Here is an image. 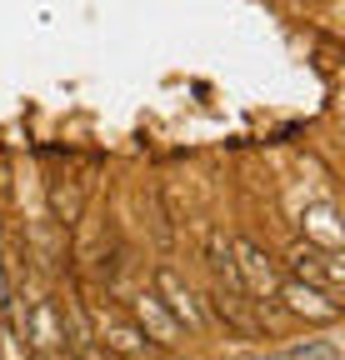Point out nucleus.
Wrapping results in <instances>:
<instances>
[{
	"mask_svg": "<svg viewBox=\"0 0 345 360\" xmlns=\"http://www.w3.org/2000/svg\"><path fill=\"white\" fill-rule=\"evenodd\" d=\"M290 265H295V281H306V285H315V290H325V295L345 285L340 255H335V250H320V245H311V240H300V245L290 250Z\"/></svg>",
	"mask_w": 345,
	"mask_h": 360,
	"instance_id": "obj_1",
	"label": "nucleus"
},
{
	"mask_svg": "<svg viewBox=\"0 0 345 360\" xmlns=\"http://www.w3.org/2000/svg\"><path fill=\"white\" fill-rule=\"evenodd\" d=\"M230 255H235V270H240V285H245V295H275L280 290V270H275V260L255 245V240H230Z\"/></svg>",
	"mask_w": 345,
	"mask_h": 360,
	"instance_id": "obj_2",
	"label": "nucleus"
},
{
	"mask_svg": "<svg viewBox=\"0 0 345 360\" xmlns=\"http://www.w3.org/2000/svg\"><path fill=\"white\" fill-rule=\"evenodd\" d=\"M155 295H160V305L181 321V330H185V326H190V330H205V310H200V300L190 295V285H185L170 265H155Z\"/></svg>",
	"mask_w": 345,
	"mask_h": 360,
	"instance_id": "obj_3",
	"label": "nucleus"
},
{
	"mask_svg": "<svg viewBox=\"0 0 345 360\" xmlns=\"http://www.w3.org/2000/svg\"><path fill=\"white\" fill-rule=\"evenodd\" d=\"M275 300H285L295 315H306V321H335L340 315V305L325 295V290H315V285H306V281H280V290H275Z\"/></svg>",
	"mask_w": 345,
	"mask_h": 360,
	"instance_id": "obj_4",
	"label": "nucleus"
},
{
	"mask_svg": "<svg viewBox=\"0 0 345 360\" xmlns=\"http://www.w3.org/2000/svg\"><path fill=\"white\" fill-rule=\"evenodd\" d=\"M136 315H141V330H145V340L176 345L181 321H176V315H170V310L160 305V295H155V290H141V295H136Z\"/></svg>",
	"mask_w": 345,
	"mask_h": 360,
	"instance_id": "obj_5",
	"label": "nucleus"
},
{
	"mask_svg": "<svg viewBox=\"0 0 345 360\" xmlns=\"http://www.w3.org/2000/svg\"><path fill=\"white\" fill-rule=\"evenodd\" d=\"M25 340H35V350H60V305L56 300H35V310L20 321Z\"/></svg>",
	"mask_w": 345,
	"mask_h": 360,
	"instance_id": "obj_6",
	"label": "nucleus"
},
{
	"mask_svg": "<svg viewBox=\"0 0 345 360\" xmlns=\"http://www.w3.org/2000/svg\"><path fill=\"white\" fill-rule=\"evenodd\" d=\"M306 240L311 245H320V250H340V240H345V231H340V220H335V205H306Z\"/></svg>",
	"mask_w": 345,
	"mask_h": 360,
	"instance_id": "obj_7",
	"label": "nucleus"
},
{
	"mask_svg": "<svg viewBox=\"0 0 345 360\" xmlns=\"http://www.w3.org/2000/svg\"><path fill=\"white\" fill-rule=\"evenodd\" d=\"M100 335H105V345H110V350H120V355H136V350H141V340H145L136 326H125L115 310H100Z\"/></svg>",
	"mask_w": 345,
	"mask_h": 360,
	"instance_id": "obj_8",
	"label": "nucleus"
},
{
	"mask_svg": "<svg viewBox=\"0 0 345 360\" xmlns=\"http://www.w3.org/2000/svg\"><path fill=\"white\" fill-rule=\"evenodd\" d=\"M210 270H215L230 290H245V285H240V270H235V255H230V240H226L221 231H210Z\"/></svg>",
	"mask_w": 345,
	"mask_h": 360,
	"instance_id": "obj_9",
	"label": "nucleus"
},
{
	"mask_svg": "<svg viewBox=\"0 0 345 360\" xmlns=\"http://www.w3.org/2000/svg\"><path fill=\"white\" fill-rule=\"evenodd\" d=\"M0 321H15V300H11V281H6V265H0Z\"/></svg>",
	"mask_w": 345,
	"mask_h": 360,
	"instance_id": "obj_10",
	"label": "nucleus"
}]
</instances>
